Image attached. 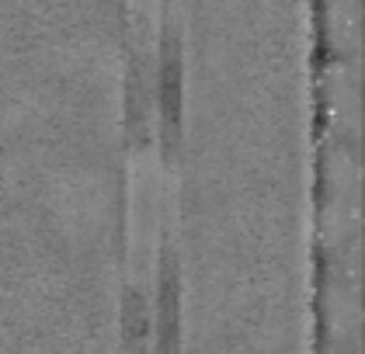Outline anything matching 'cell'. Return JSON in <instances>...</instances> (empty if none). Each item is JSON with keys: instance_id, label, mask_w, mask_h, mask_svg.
Instances as JSON below:
<instances>
[{"instance_id": "6da1fadb", "label": "cell", "mask_w": 365, "mask_h": 354, "mask_svg": "<svg viewBox=\"0 0 365 354\" xmlns=\"http://www.w3.org/2000/svg\"><path fill=\"white\" fill-rule=\"evenodd\" d=\"M122 330H125V337H129V344H143L146 337H150V330H153V323H150V309H146V302H143V296L125 302V320H122Z\"/></svg>"}]
</instances>
